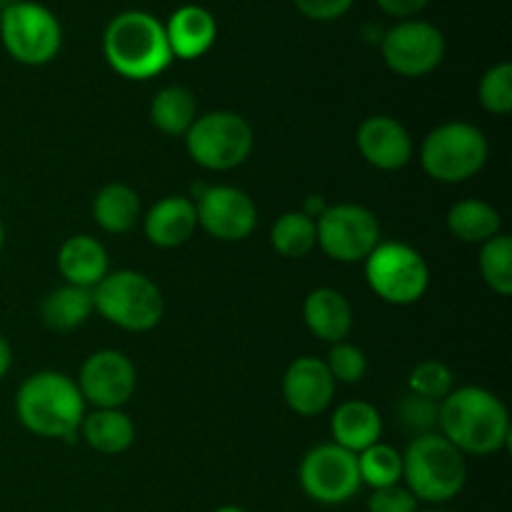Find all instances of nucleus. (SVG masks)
Returning a JSON list of instances; mask_svg holds the SVG:
<instances>
[{
	"label": "nucleus",
	"mask_w": 512,
	"mask_h": 512,
	"mask_svg": "<svg viewBox=\"0 0 512 512\" xmlns=\"http://www.w3.org/2000/svg\"><path fill=\"white\" fill-rule=\"evenodd\" d=\"M438 428L463 455H493L510 440L508 408L498 395L478 385L458 388L440 400Z\"/></svg>",
	"instance_id": "1"
},
{
	"label": "nucleus",
	"mask_w": 512,
	"mask_h": 512,
	"mask_svg": "<svg viewBox=\"0 0 512 512\" xmlns=\"http://www.w3.org/2000/svg\"><path fill=\"white\" fill-rule=\"evenodd\" d=\"M15 413L38 438L73 440L85 418V400L73 378L55 370L35 373L15 395Z\"/></svg>",
	"instance_id": "2"
},
{
	"label": "nucleus",
	"mask_w": 512,
	"mask_h": 512,
	"mask_svg": "<svg viewBox=\"0 0 512 512\" xmlns=\"http://www.w3.org/2000/svg\"><path fill=\"white\" fill-rule=\"evenodd\" d=\"M103 55L128 80H150L173 63L165 25L145 10H123L105 25Z\"/></svg>",
	"instance_id": "3"
},
{
	"label": "nucleus",
	"mask_w": 512,
	"mask_h": 512,
	"mask_svg": "<svg viewBox=\"0 0 512 512\" xmlns=\"http://www.w3.org/2000/svg\"><path fill=\"white\" fill-rule=\"evenodd\" d=\"M403 480L418 503L443 505L463 493L468 463L440 433L418 435L403 453Z\"/></svg>",
	"instance_id": "4"
},
{
	"label": "nucleus",
	"mask_w": 512,
	"mask_h": 512,
	"mask_svg": "<svg viewBox=\"0 0 512 512\" xmlns=\"http://www.w3.org/2000/svg\"><path fill=\"white\" fill-rule=\"evenodd\" d=\"M93 308L118 328L148 333L163 320L165 300L148 275L138 270H115L93 288Z\"/></svg>",
	"instance_id": "5"
},
{
	"label": "nucleus",
	"mask_w": 512,
	"mask_h": 512,
	"mask_svg": "<svg viewBox=\"0 0 512 512\" xmlns=\"http://www.w3.org/2000/svg\"><path fill=\"white\" fill-rule=\"evenodd\" d=\"M0 43L23 65H45L60 53L63 25L58 15L35 0H13L0 10Z\"/></svg>",
	"instance_id": "6"
},
{
	"label": "nucleus",
	"mask_w": 512,
	"mask_h": 512,
	"mask_svg": "<svg viewBox=\"0 0 512 512\" xmlns=\"http://www.w3.org/2000/svg\"><path fill=\"white\" fill-rule=\"evenodd\" d=\"M488 138L473 123L438 125L420 148V163L423 170L438 183H465L480 173L488 160Z\"/></svg>",
	"instance_id": "7"
},
{
	"label": "nucleus",
	"mask_w": 512,
	"mask_h": 512,
	"mask_svg": "<svg viewBox=\"0 0 512 512\" xmlns=\"http://www.w3.org/2000/svg\"><path fill=\"white\" fill-rule=\"evenodd\" d=\"M255 135L248 120L230 110H215L195 118L185 133V148L190 158L205 170H233L248 160Z\"/></svg>",
	"instance_id": "8"
},
{
	"label": "nucleus",
	"mask_w": 512,
	"mask_h": 512,
	"mask_svg": "<svg viewBox=\"0 0 512 512\" xmlns=\"http://www.w3.org/2000/svg\"><path fill=\"white\" fill-rule=\"evenodd\" d=\"M365 278L373 293L390 305H413L428 293L430 268L405 243H380L365 258Z\"/></svg>",
	"instance_id": "9"
},
{
	"label": "nucleus",
	"mask_w": 512,
	"mask_h": 512,
	"mask_svg": "<svg viewBox=\"0 0 512 512\" xmlns=\"http://www.w3.org/2000/svg\"><path fill=\"white\" fill-rule=\"evenodd\" d=\"M318 245L338 263H365L380 245V223L375 213L355 203L328 205L315 220Z\"/></svg>",
	"instance_id": "10"
},
{
	"label": "nucleus",
	"mask_w": 512,
	"mask_h": 512,
	"mask_svg": "<svg viewBox=\"0 0 512 512\" xmlns=\"http://www.w3.org/2000/svg\"><path fill=\"white\" fill-rule=\"evenodd\" d=\"M298 475L303 493L320 505H343L363 488L358 455L335 443L308 450Z\"/></svg>",
	"instance_id": "11"
},
{
	"label": "nucleus",
	"mask_w": 512,
	"mask_h": 512,
	"mask_svg": "<svg viewBox=\"0 0 512 512\" xmlns=\"http://www.w3.org/2000/svg\"><path fill=\"white\" fill-rule=\"evenodd\" d=\"M385 65L403 78H423L445 58V35L428 20H400L380 40Z\"/></svg>",
	"instance_id": "12"
},
{
	"label": "nucleus",
	"mask_w": 512,
	"mask_h": 512,
	"mask_svg": "<svg viewBox=\"0 0 512 512\" xmlns=\"http://www.w3.org/2000/svg\"><path fill=\"white\" fill-rule=\"evenodd\" d=\"M193 203L200 228L225 243L245 240L258 225L253 198L233 185H198Z\"/></svg>",
	"instance_id": "13"
},
{
	"label": "nucleus",
	"mask_w": 512,
	"mask_h": 512,
	"mask_svg": "<svg viewBox=\"0 0 512 512\" xmlns=\"http://www.w3.org/2000/svg\"><path fill=\"white\" fill-rule=\"evenodd\" d=\"M138 373L128 355L120 350H98L83 363L78 375V390L85 403L98 410L123 408L135 393Z\"/></svg>",
	"instance_id": "14"
},
{
	"label": "nucleus",
	"mask_w": 512,
	"mask_h": 512,
	"mask_svg": "<svg viewBox=\"0 0 512 512\" xmlns=\"http://www.w3.org/2000/svg\"><path fill=\"white\" fill-rule=\"evenodd\" d=\"M335 395V380L320 358H298L283 375V398L293 413L313 418L328 410Z\"/></svg>",
	"instance_id": "15"
},
{
	"label": "nucleus",
	"mask_w": 512,
	"mask_h": 512,
	"mask_svg": "<svg viewBox=\"0 0 512 512\" xmlns=\"http://www.w3.org/2000/svg\"><path fill=\"white\" fill-rule=\"evenodd\" d=\"M358 150L373 168L400 170L413 158V138L398 118L373 115L358 128Z\"/></svg>",
	"instance_id": "16"
},
{
	"label": "nucleus",
	"mask_w": 512,
	"mask_h": 512,
	"mask_svg": "<svg viewBox=\"0 0 512 512\" xmlns=\"http://www.w3.org/2000/svg\"><path fill=\"white\" fill-rule=\"evenodd\" d=\"M165 25L170 53L180 60H198L218 38V20L203 5H180Z\"/></svg>",
	"instance_id": "17"
},
{
	"label": "nucleus",
	"mask_w": 512,
	"mask_h": 512,
	"mask_svg": "<svg viewBox=\"0 0 512 512\" xmlns=\"http://www.w3.org/2000/svg\"><path fill=\"white\" fill-rule=\"evenodd\" d=\"M145 238L158 248H180L188 243L198 230L195 203L185 195L160 198L143 218Z\"/></svg>",
	"instance_id": "18"
},
{
	"label": "nucleus",
	"mask_w": 512,
	"mask_h": 512,
	"mask_svg": "<svg viewBox=\"0 0 512 512\" xmlns=\"http://www.w3.org/2000/svg\"><path fill=\"white\" fill-rule=\"evenodd\" d=\"M303 318L310 333L325 343H340L353 330V308L348 298L333 288H318L305 298Z\"/></svg>",
	"instance_id": "19"
},
{
	"label": "nucleus",
	"mask_w": 512,
	"mask_h": 512,
	"mask_svg": "<svg viewBox=\"0 0 512 512\" xmlns=\"http://www.w3.org/2000/svg\"><path fill=\"white\" fill-rule=\"evenodd\" d=\"M335 445L350 450V453H363L370 445L380 443L383 435V418L378 408H373L365 400H348L340 405L330 420Z\"/></svg>",
	"instance_id": "20"
},
{
	"label": "nucleus",
	"mask_w": 512,
	"mask_h": 512,
	"mask_svg": "<svg viewBox=\"0 0 512 512\" xmlns=\"http://www.w3.org/2000/svg\"><path fill=\"white\" fill-rule=\"evenodd\" d=\"M58 270L68 285L93 290L108 275V253L90 235H73L60 245Z\"/></svg>",
	"instance_id": "21"
},
{
	"label": "nucleus",
	"mask_w": 512,
	"mask_h": 512,
	"mask_svg": "<svg viewBox=\"0 0 512 512\" xmlns=\"http://www.w3.org/2000/svg\"><path fill=\"white\" fill-rule=\"evenodd\" d=\"M80 433L95 453L120 455L133 445L135 425L120 408L95 410L83 418Z\"/></svg>",
	"instance_id": "22"
},
{
	"label": "nucleus",
	"mask_w": 512,
	"mask_h": 512,
	"mask_svg": "<svg viewBox=\"0 0 512 512\" xmlns=\"http://www.w3.org/2000/svg\"><path fill=\"white\" fill-rule=\"evenodd\" d=\"M93 218L105 233L123 235L140 220V198L125 183H108L93 200Z\"/></svg>",
	"instance_id": "23"
},
{
	"label": "nucleus",
	"mask_w": 512,
	"mask_h": 512,
	"mask_svg": "<svg viewBox=\"0 0 512 512\" xmlns=\"http://www.w3.org/2000/svg\"><path fill=\"white\" fill-rule=\"evenodd\" d=\"M93 310V290L78 288V285H63V288L53 290L45 295L43 305H40L43 323L58 333L80 328Z\"/></svg>",
	"instance_id": "24"
},
{
	"label": "nucleus",
	"mask_w": 512,
	"mask_h": 512,
	"mask_svg": "<svg viewBox=\"0 0 512 512\" xmlns=\"http://www.w3.org/2000/svg\"><path fill=\"white\" fill-rule=\"evenodd\" d=\"M500 213L478 198L460 200L448 213V230L463 243L483 245L500 233Z\"/></svg>",
	"instance_id": "25"
},
{
	"label": "nucleus",
	"mask_w": 512,
	"mask_h": 512,
	"mask_svg": "<svg viewBox=\"0 0 512 512\" xmlns=\"http://www.w3.org/2000/svg\"><path fill=\"white\" fill-rule=\"evenodd\" d=\"M198 118V103L195 95L183 85H168V88L158 90V95L150 103V120L155 128L165 135H185L190 125Z\"/></svg>",
	"instance_id": "26"
},
{
	"label": "nucleus",
	"mask_w": 512,
	"mask_h": 512,
	"mask_svg": "<svg viewBox=\"0 0 512 512\" xmlns=\"http://www.w3.org/2000/svg\"><path fill=\"white\" fill-rule=\"evenodd\" d=\"M270 243L283 258H305L318 245L315 220L308 218L303 210L283 213L270 230Z\"/></svg>",
	"instance_id": "27"
},
{
	"label": "nucleus",
	"mask_w": 512,
	"mask_h": 512,
	"mask_svg": "<svg viewBox=\"0 0 512 512\" xmlns=\"http://www.w3.org/2000/svg\"><path fill=\"white\" fill-rule=\"evenodd\" d=\"M358 470L363 485L373 490L400 485L403 480V455L385 443L370 445L368 450L358 453Z\"/></svg>",
	"instance_id": "28"
},
{
	"label": "nucleus",
	"mask_w": 512,
	"mask_h": 512,
	"mask_svg": "<svg viewBox=\"0 0 512 512\" xmlns=\"http://www.w3.org/2000/svg\"><path fill=\"white\" fill-rule=\"evenodd\" d=\"M480 275L498 295H512V238L498 233L480 248Z\"/></svg>",
	"instance_id": "29"
},
{
	"label": "nucleus",
	"mask_w": 512,
	"mask_h": 512,
	"mask_svg": "<svg viewBox=\"0 0 512 512\" xmlns=\"http://www.w3.org/2000/svg\"><path fill=\"white\" fill-rule=\"evenodd\" d=\"M453 380V370L445 363H440V360H420L410 370L408 385L410 393L423 395V398L440 403V400H445L453 393Z\"/></svg>",
	"instance_id": "30"
},
{
	"label": "nucleus",
	"mask_w": 512,
	"mask_h": 512,
	"mask_svg": "<svg viewBox=\"0 0 512 512\" xmlns=\"http://www.w3.org/2000/svg\"><path fill=\"white\" fill-rule=\"evenodd\" d=\"M478 98L488 113L508 115L512 110V65L498 63L485 70L478 85Z\"/></svg>",
	"instance_id": "31"
},
{
	"label": "nucleus",
	"mask_w": 512,
	"mask_h": 512,
	"mask_svg": "<svg viewBox=\"0 0 512 512\" xmlns=\"http://www.w3.org/2000/svg\"><path fill=\"white\" fill-rule=\"evenodd\" d=\"M438 413L440 403L423 398V395L408 393L403 395V400L398 403V423L403 425L408 433H413L415 438H418V435L435 433V428H438Z\"/></svg>",
	"instance_id": "32"
},
{
	"label": "nucleus",
	"mask_w": 512,
	"mask_h": 512,
	"mask_svg": "<svg viewBox=\"0 0 512 512\" xmlns=\"http://www.w3.org/2000/svg\"><path fill=\"white\" fill-rule=\"evenodd\" d=\"M325 365H328L335 383H360L365 378V373H368V358H365V353L358 345L348 343V340L333 343Z\"/></svg>",
	"instance_id": "33"
},
{
	"label": "nucleus",
	"mask_w": 512,
	"mask_h": 512,
	"mask_svg": "<svg viewBox=\"0 0 512 512\" xmlns=\"http://www.w3.org/2000/svg\"><path fill=\"white\" fill-rule=\"evenodd\" d=\"M368 512H418V500L405 485H390V488L373 490Z\"/></svg>",
	"instance_id": "34"
},
{
	"label": "nucleus",
	"mask_w": 512,
	"mask_h": 512,
	"mask_svg": "<svg viewBox=\"0 0 512 512\" xmlns=\"http://www.w3.org/2000/svg\"><path fill=\"white\" fill-rule=\"evenodd\" d=\"M293 3L305 18L315 23H330V20L343 18L353 8L355 0H293Z\"/></svg>",
	"instance_id": "35"
},
{
	"label": "nucleus",
	"mask_w": 512,
	"mask_h": 512,
	"mask_svg": "<svg viewBox=\"0 0 512 512\" xmlns=\"http://www.w3.org/2000/svg\"><path fill=\"white\" fill-rule=\"evenodd\" d=\"M378 8L383 10L385 15L398 20H413L415 15L423 13L430 5V0H375Z\"/></svg>",
	"instance_id": "36"
},
{
	"label": "nucleus",
	"mask_w": 512,
	"mask_h": 512,
	"mask_svg": "<svg viewBox=\"0 0 512 512\" xmlns=\"http://www.w3.org/2000/svg\"><path fill=\"white\" fill-rule=\"evenodd\" d=\"M325 210H328V203H325V200L320 198V195H310L308 203H305V210H303V213L308 215V218L318 220L320 215L325 213Z\"/></svg>",
	"instance_id": "37"
},
{
	"label": "nucleus",
	"mask_w": 512,
	"mask_h": 512,
	"mask_svg": "<svg viewBox=\"0 0 512 512\" xmlns=\"http://www.w3.org/2000/svg\"><path fill=\"white\" fill-rule=\"evenodd\" d=\"M10 365H13V350H10L8 340H5L3 335H0V380H3L5 375H8Z\"/></svg>",
	"instance_id": "38"
},
{
	"label": "nucleus",
	"mask_w": 512,
	"mask_h": 512,
	"mask_svg": "<svg viewBox=\"0 0 512 512\" xmlns=\"http://www.w3.org/2000/svg\"><path fill=\"white\" fill-rule=\"evenodd\" d=\"M215 512H248V510L238 508V505H223V508H218Z\"/></svg>",
	"instance_id": "39"
},
{
	"label": "nucleus",
	"mask_w": 512,
	"mask_h": 512,
	"mask_svg": "<svg viewBox=\"0 0 512 512\" xmlns=\"http://www.w3.org/2000/svg\"><path fill=\"white\" fill-rule=\"evenodd\" d=\"M3 245H5V228H3V220H0V253H3Z\"/></svg>",
	"instance_id": "40"
},
{
	"label": "nucleus",
	"mask_w": 512,
	"mask_h": 512,
	"mask_svg": "<svg viewBox=\"0 0 512 512\" xmlns=\"http://www.w3.org/2000/svg\"><path fill=\"white\" fill-rule=\"evenodd\" d=\"M418 512H448V510H418Z\"/></svg>",
	"instance_id": "41"
}]
</instances>
